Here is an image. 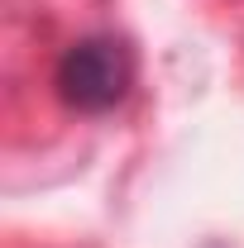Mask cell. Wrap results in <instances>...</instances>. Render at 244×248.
Returning a JSON list of instances; mask_svg holds the SVG:
<instances>
[{
  "label": "cell",
  "instance_id": "cell-1",
  "mask_svg": "<svg viewBox=\"0 0 244 248\" xmlns=\"http://www.w3.org/2000/svg\"><path fill=\"white\" fill-rule=\"evenodd\" d=\"M134 86V53L120 33H82L62 48L53 67V91L77 115L115 110Z\"/></svg>",
  "mask_w": 244,
  "mask_h": 248
}]
</instances>
